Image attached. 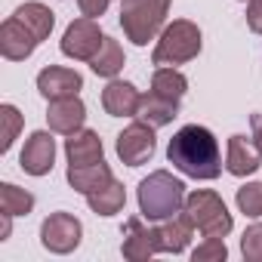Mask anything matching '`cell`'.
Returning a JSON list of instances; mask_svg holds the SVG:
<instances>
[{
  "instance_id": "cell-1",
  "label": "cell",
  "mask_w": 262,
  "mask_h": 262,
  "mask_svg": "<svg viewBox=\"0 0 262 262\" xmlns=\"http://www.w3.org/2000/svg\"><path fill=\"white\" fill-rule=\"evenodd\" d=\"M167 161L182 176H191L201 182H213L222 173L219 139L201 123H185L182 129H176L167 145Z\"/></svg>"
},
{
  "instance_id": "cell-2",
  "label": "cell",
  "mask_w": 262,
  "mask_h": 262,
  "mask_svg": "<svg viewBox=\"0 0 262 262\" xmlns=\"http://www.w3.org/2000/svg\"><path fill=\"white\" fill-rule=\"evenodd\" d=\"M139 213L148 222H164L176 213H182L185 207V182L176 179L167 170H155L139 182Z\"/></svg>"
},
{
  "instance_id": "cell-3",
  "label": "cell",
  "mask_w": 262,
  "mask_h": 262,
  "mask_svg": "<svg viewBox=\"0 0 262 262\" xmlns=\"http://www.w3.org/2000/svg\"><path fill=\"white\" fill-rule=\"evenodd\" d=\"M173 0H120V28L126 40L148 47L167 28V13Z\"/></svg>"
},
{
  "instance_id": "cell-4",
  "label": "cell",
  "mask_w": 262,
  "mask_h": 262,
  "mask_svg": "<svg viewBox=\"0 0 262 262\" xmlns=\"http://www.w3.org/2000/svg\"><path fill=\"white\" fill-rule=\"evenodd\" d=\"M201 47H204L201 28L194 22H188V19H176L161 31L158 47L151 53V62L158 68H176V65H185V62L198 59Z\"/></svg>"
},
{
  "instance_id": "cell-5",
  "label": "cell",
  "mask_w": 262,
  "mask_h": 262,
  "mask_svg": "<svg viewBox=\"0 0 262 262\" xmlns=\"http://www.w3.org/2000/svg\"><path fill=\"white\" fill-rule=\"evenodd\" d=\"M182 213L188 216V222L204 237H225L234 228V219H231L225 201L216 191H210V188H194L191 194H185Z\"/></svg>"
},
{
  "instance_id": "cell-6",
  "label": "cell",
  "mask_w": 262,
  "mask_h": 262,
  "mask_svg": "<svg viewBox=\"0 0 262 262\" xmlns=\"http://www.w3.org/2000/svg\"><path fill=\"white\" fill-rule=\"evenodd\" d=\"M80 241H83V225L74 213H65V210L50 213L40 225V244H43V250H50L56 256L74 253L80 247Z\"/></svg>"
},
{
  "instance_id": "cell-7",
  "label": "cell",
  "mask_w": 262,
  "mask_h": 262,
  "mask_svg": "<svg viewBox=\"0 0 262 262\" xmlns=\"http://www.w3.org/2000/svg\"><path fill=\"white\" fill-rule=\"evenodd\" d=\"M102 43H105V34H102L99 22L80 16L65 28L59 50H62V56H68L74 62H93V56L102 50Z\"/></svg>"
},
{
  "instance_id": "cell-8",
  "label": "cell",
  "mask_w": 262,
  "mask_h": 262,
  "mask_svg": "<svg viewBox=\"0 0 262 262\" xmlns=\"http://www.w3.org/2000/svg\"><path fill=\"white\" fill-rule=\"evenodd\" d=\"M114 151H117V158H120L126 167H142V164H148V161L155 158V151H158L155 126H148L145 120L129 123L123 133L117 136Z\"/></svg>"
},
{
  "instance_id": "cell-9",
  "label": "cell",
  "mask_w": 262,
  "mask_h": 262,
  "mask_svg": "<svg viewBox=\"0 0 262 262\" xmlns=\"http://www.w3.org/2000/svg\"><path fill=\"white\" fill-rule=\"evenodd\" d=\"M19 167L28 176H47L56 167V139L53 129H34L25 139V148L19 155Z\"/></svg>"
},
{
  "instance_id": "cell-10",
  "label": "cell",
  "mask_w": 262,
  "mask_h": 262,
  "mask_svg": "<svg viewBox=\"0 0 262 262\" xmlns=\"http://www.w3.org/2000/svg\"><path fill=\"white\" fill-rule=\"evenodd\" d=\"M142 219H145V216H133V219H126V225H123L120 253H123V259H129V262H145V259H151L155 253H161L155 228H148Z\"/></svg>"
},
{
  "instance_id": "cell-11",
  "label": "cell",
  "mask_w": 262,
  "mask_h": 262,
  "mask_svg": "<svg viewBox=\"0 0 262 262\" xmlns=\"http://www.w3.org/2000/svg\"><path fill=\"white\" fill-rule=\"evenodd\" d=\"M37 90L47 102L53 99H68V96H77L83 90V77L74 71V68H65V65H47L40 74H37Z\"/></svg>"
},
{
  "instance_id": "cell-12",
  "label": "cell",
  "mask_w": 262,
  "mask_h": 262,
  "mask_svg": "<svg viewBox=\"0 0 262 262\" xmlns=\"http://www.w3.org/2000/svg\"><path fill=\"white\" fill-rule=\"evenodd\" d=\"M40 47V40L16 19L10 16L4 25H0V53L10 62H25L28 56H34V50Z\"/></svg>"
},
{
  "instance_id": "cell-13",
  "label": "cell",
  "mask_w": 262,
  "mask_h": 262,
  "mask_svg": "<svg viewBox=\"0 0 262 262\" xmlns=\"http://www.w3.org/2000/svg\"><path fill=\"white\" fill-rule=\"evenodd\" d=\"M86 120V105L80 96H68V99H53L50 108H47V123L53 133L59 136H71L83 126Z\"/></svg>"
},
{
  "instance_id": "cell-14",
  "label": "cell",
  "mask_w": 262,
  "mask_h": 262,
  "mask_svg": "<svg viewBox=\"0 0 262 262\" xmlns=\"http://www.w3.org/2000/svg\"><path fill=\"white\" fill-rule=\"evenodd\" d=\"M259 167H262V151H259V145H256L253 139L234 133V136L228 139V148H225V170H228L231 176L244 179V176H253Z\"/></svg>"
},
{
  "instance_id": "cell-15",
  "label": "cell",
  "mask_w": 262,
  "mask_h": 262,
  "mask_svg": "<svg viewBox=\"0 0 262 262\" xmlns=\"http://www.w3.org/2000/svg\"><path fill=\"white\" fill-rule=\"evenodd\" d=\"M139 102H142V93L129 83V80L111 77L108 86L102 90V108H105V114H111V117H136Z\"/></svg>"
},
{
  "instance_id": "cell-16",
  "label": "cell",
  "mask_w": 262,
  "mask_h": 262,
  "mask_svg": "<svg viewBox=\"0 0 262 262\" xmlns=\"http://www.w3.org/2000/svg\"><path fill=\"white\" fill-rule=\"evenodd\" d=\"M65 179H68V185H71L77 194L86 198V194L105 188L114 176H111V167H108L105 158H102V161H93V164H68Z\"/></svg>"
},
{
  "instance_id": "cell-17",
  "label": "cell",
  "mask_w": 262,
  "mask_h": 262,
  "mask_svg": "<svg viewBox=\"0 0 262 262\" xmlns=\"http://www.w3.org/2000/svg\"><path fill=\"white\" fill-rule=\"evenodd\" d=\"M191 228H194V225L188 222L185 213H182V216H170V219H164V222L155 228L161 253H173V256L185 253L188 244H191Z\"/></svg>"
},
{
  "instance_id": "cell-18",
  "label": "cell",
  "mask_w": 262,
  "mask_h": 262,
  "mask_svg": "<svg viewBox=\"0 0 262 262\" xmlns=\"http://www.w3.org/2000/svg\"><path fill=\"white\" fill-rule=\"evenodd\" d=\"M65 158L68 164H93V161H102L105 158V148H102V139L96 129H86L80 126L77 133H71L65 139Z\"/></svg>"
},
{
  "instance_id": "cell-19",
  "label": "cell",
  "mask_w": 262,
  "mask_h": 262,
  "mask_svg": "<svg viewBox=\"0 0 262 262\" xmlns=\"http://www.w3.org/2000/svg\"><path fill=\"white\" fill-rule=\"evenodd\" d=\"M176 114H179V99H167V96H161V93H155V90H151V93H142V102H139L136 117L145 120L148 126L161 129V126L173 123Z\"/></svg>"
},
{
  "instance_id": "cell-20",
  "label": "cell",
  "mask_w": 262,
  "mask_h": 262,
  "mask_svg": "<svg viewBox=\"0 0 262 262\" xmlns=\"http://www.w3.org/2000/svg\"><path fill=\"white\" fill-rule=\"evenodd\" d=\"M40 43L53 34V25H56V13L50 10V7H43V4H37V0H28V4H22L16 13H13Z\"/></svg>"
},
{
  "instance_id": "cell-21",
  "label": "cell",
  "mask_w": 262,
  "mask_h": 262,
  "mask_svg": "<svg viewBox=\"0 0 262 262\" xmlns=\"http://www.w3.org/2000/svg\"><path fill=\"white\" fill-rule=\"evenodd\" d=\"M123 65H126L123 47H120L114 37H108V34H105V43H102V50H99V53L93 56V62H90L93 74H96V77H105V80H111V77H117V74L123 71Z\"/></svg>"
},
{
  "instance_id": "cell-22",
  "label": "cell",
  "mask_w": 262,
  "mask_h": 262,
  "mask_svg": "<svg viewBox=\"0 0 262 262\" xmlns=\"http://www.w3.org/2000/svg\"><path fill=\"white\" fill-rule=\"evenodd\" d=\"M86 204H90V210L96 216H117L123 210V204H126V188H123V182L111 179L105 188L86 194Z\"/></svg>"
},
{
  "instance_id": "cell-23",
  "label": "cell",
  "mask_w": 262,
  "mask_h": 262,
  "mask_svg": "<svg viewBox=\"0 0 262 262\" xmlns=\"http://www.w3.org/2000/svg\"><path fill=\"white\" fill-rule=\"evenodd\" d=\"M34 210V194L13 185V182H4L0 185V213H7V216H28Z\"/></svg>"
},
{
  "instance_id": "cell-24",
  "label": "cell",
  "mask_w": 262,
  "mask_h": 262,
  "mask_svg": "<svg viewBox=\"0 0 262 262\" xmlns=\"http://www.w3.org/2000/svg\"><path fill=\"white\" fill-rule=\"evenodd\" d=\"M151 90L167 99H182L188 93V77L179 68H158L151 74Z\"/></svg>"
},
{
  "instance_id": "cell-25",
  "label": "cell",
  "mask_w": 262,
  "mask_h": 262,
  "mask_svg": "<svg viewBox=\"0 0 262 262\" xmlns=\"http://www.w3.org/2000/svg\"><path fill=\"white\" fill-rule=\"evenodd\" d=\"M234 204H237V210H241L244 216L259 219V216H262V182H247V185H241L237 194H234Z\"/></svg>"
},
{
  "instance_id": "cell-26",
  "label": "cell",
  "mask_w": 262,
  "mask_h": 262,
  "mask_svg": "<svg viewBox=\"0 0 262 262\" xmlns=\"http://www.w3.org/2000/svg\"><path fill=\"white\" fill-rule=\"evenodd\" d=\"M0 120H4V136H0L4 142H0V151H10L16 136H19V129H22V114H19L16 105L4 102V105H0Z\"/></svg>"
},
{
  "instance_id": "cell-27",
  "label": "cell",
  "mask_w": 262,
  "mask_h": 262,
  "mask_svg": "<svg viewBox=\"0 0 262 262\" xmlns=\"http://www.w3.org/2000/svg\"><path fill=\"white\" fill-rule=\"evenodd\" d=\"M194 262H225L228 259V247L222 237H204V244H198L191 250Z\"/></svg>"
},
{
  "instance_id": "cell-28",
  "label": "cell",
  "mask_w": 262,
  "mask_h": 262,
  "mask_svg": "<svg viewBox=\"0 0 262 262\" xmlns=\"http://www.w3.org/2000/svg\"><path fill=\"white\" fill-rule=\"evenodd\" d=\"M241 253L247 262H262V222H253L241 234Z\"/></svg>"
},
{
  "instance_id": "cell-29",
  "label": "cell",
  "mask_w": 262,
  "mask_h": 262,
  "mask_svg": "<svg viewBox=\"0 0 262 262\" xmlns=\"http://www.w3.org/2000/svg\"><path fill=\"white\" fill-rule=\"evenodd\" d=\"M111 0H77V7H80V16L86 19H102L105 10H108Z\"/></svg>"
},
{
  "instance_id": "cell-30",
  "label": "cell",
  "mask_w": 262,
  "mask_h": 262,
  "mask_svg": "<svg viewBox=\"0 0 262 262\" xmlns=\"http://www.w3.org/2000/svg\"><path fill=\"white\" fill-rule=\"evenodd\" d=\"M247 25L253 34H262V0H250L247 4Z\"/></svg>"
},
{
  "instance_id": "cell-31",
  "label": "cell",
  "mask_w": 262,
  "mask_h": 262,
  "mask_svg": "<svg viewBox=\"0 0 262 262\" xmlns=\"http://www.w3.org/2000/svg\"><path fill=\"white\" fill-rule=\"evenodd\" d=\"M250 126H253V142H256L259 151H262V114H253V117H250Z\"/></svg>"
},
{
  "instance_id": "cell-32",
  "label": "cell",
  "mask_w": 262,
  "mask_h": 262,
  "mask_svg": "<svg viewBox=\"0 0 262 262\" xmlns=\"http://www.w3.org/2000/svg\"><path fill=\"white\" fill-rule=\"evenodd\" d=\"M10 231H13V216H7V213H4V222H0V241H7V237H10Z\"/></svg>"
},
{
  "instance_id": "cell-33",
  "label": "cell",
  "mask_w": 262,
  "mask_h": 262,
  "mask_svg": "<svg viewBox=\"0 0 262 262\" xmlns=\"http://www.w3.org/2000/svg\"><path fill=\"white\" fill-rule=\"evenodd\" d=\"M244 4H250V0H244Z\"/></svg>"
}]
</instances>
